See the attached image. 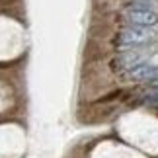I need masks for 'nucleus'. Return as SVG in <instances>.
Listing matches in <instances>:
<instances>
[{"mask_svg": "<svg viewBox=\"0 0 158 158\" xmlns=\"http://www.w3.org/2000/svg\"><path fill=\"white\" fill-rule=\"evenodd\" d=\"M125 20L131 26L139 27H154L158 26V14L148 8H129L125 12Z\"/></svg>", "mask_w": 158, "mask_h": 158, "instance_id": "f03ea898", "label": "nucleus"}, {"mask_svg": "<svg viewBox=\"0 0 158 158\" xmlns=\"http://www.w3.org/2000/svg\"><path fill=\"white\" fill-rule=\"evenodd\" d=\"M154 33L148 27H139V26H129L125 29H121L117 35V43L123 47H139L144 45L148 41H152Z\"/></svg>", "mask_w": 158, "mask_h": 158, "instance_id": "f257e3e1", "label": "nucleus"}, {"mask_svg": "<svg viewBox=\"0 0 158 158\" xmlns=\"http://www.w3.org/2000/svg\"><path fill=\"white\" fill-rule=\"evenodd\" d=\"M152 84H154V86H158V78H156V80H154V82H152Z\"/></svg>", "mask_w": 158, "mask_h": 158, "instance_id": "20e7f679", "label": "nucleus"}, {"mask_svg": "<svg viewBox=\"0 0 158 158\" xmlns=\"http://www.w3.org/2000/svg\"><path fill=\"white\" fill-rule=\"evenodd\" d=\"M129 76L131 78H154L158 76V66H152V64H137V66H133V69L129 70Z\"/></svg>", "mask_w": 158, "mask_h": 158, "instance_id": "7ed1b4c3", "label": "nucleus"}]
</instances>
